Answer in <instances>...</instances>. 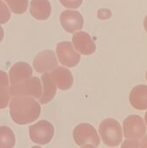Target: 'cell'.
Listing matches in <instances>:
<instances>
[{
	"mask_svg": "<svg viewBox=\"0 0 147 148\" xmlns=\"http://www.w3.org/2000/svg\"><path fill=\"white\" fill-rule=\"evenodd\" d=\"M41 114L40 104L30 96H13L10 99V114L18 125H27L37 120Z\"/></svg>",
	"mask_w": 147,
	"mask_h": 148,
	"instance_id": "6da1fadb",
	"label": "cell"
},
{
	"mask_svg": "<svg viewBox=\"0 0 147 148\" xmlns=\"http://www.w3.org/2000/svg\"><path fill=\"white\" fill-rule=\"evenodd\" d=\"M99 134L104 144L107 147H118L123 139L122 127L118 121L106 119L100 124Z\"/></svg>",
	"mask_w": 147,
	"mask_h": 148,
	"instance_id": "7a4b0ae2",
	"label": "cell"
},
{
	"mask_svg": "<svg viewBox=\"0 0 147 148\" xmlns=\"http://www.w3.org/2000/svg\"><path fill=\"white\" fill-rule=\"evenodd\" d=\"M73 136L75 144L81 147H96L101 143L96 129L88 123H81L75 127Z\"/></svg>",
	"mask_w": 147,
	"mask_h": 148,
	"instance_id": "3957f363",
	"label": "cell"
},
{
	"mask_svg": "<svg viewBox=\"0 0 147 148\" xmlns=\"http://www.w3.org/2000/svg\"><path fill=\"white\" fill-rule=\"evenodd\" d=\"M9 92L12 96H31L39 99L42 94L41 81L38 77H31L9 87Z\"/></svg>",
	"mask_w": 147,
	"mask_h": 148,
	"instance_id": "277c9868",
	"label": "cell"
},
{
	"mask_svg": "<svg viewBox=\"0 0 147 148\" xmlns=\"http://www.w3.org/2000/svg\"><path fill=\"white\" fill-rule=\"evenodd\" d=\"M55 129L53 125L45 120L29 127V134L32 142L38 145H46L53 139Z\"/></svg>",
	"mask_w": 147,
	"mask_h": 148,
	"instance_id": "5b68a950",
	"label": "cell"
},
{
	"mask_svg": "<svg viewBox=\"0 0 147 148\" xmlns=\"http://www.w3.org/2000/svg\"><path fill=\"white\" fill-rule=\"evenodd\" d=\"M146 133L143 119L139 115H130L123 122V134L126 140H140Z\"/></svg>",
	"mask_w": 147,
	"mask_h": 148,
	"instance_id": "8992f818",
	"label": "cell"
},
{
	"mask_svg": "<svg viewBox=\"0 0 147 148\" xmlns=\"http://www.w3.org/2000/svg\"><path fill=\"white\" fill-rule=\"evenodd\" d=\"M56 54L60 62L66 67L73 68L81 61L80 54L75 50L70 42H61L56 46Z\"/></svg>",
	"mask_w": 147,
	"mask_h": 148,
	"instance_id": "52a82bcc",
	"label": "cell"
},
{
	"mask_svg": "<svg viewBox=\"0 0 147 148\" xmlns=\"http://www.w3.org/2000/svg\"><path fill=\"white\" fill-rule=\"evenodd\" d=\"M58 65L55 54L50 49L41 51L36 56L33 61V66L36 72L45 73L52 71Z\"/></svg>",
	"mask_w": 147,
	"mask_h": 148,
	"instance_id": "ba28073f",
	"label": "cell"
},
{
	"mask_svg": "<svg viewBox=\"0 0 147 148\" xmlns=\"http://www.w3.org/2000/svg\"><path fill=\"white\" fill-rule=\"evenodd\" d=\"M60 22L64 30L68 33H73L82 29L84 20L79 11L68 10L61 14Z\"/></svg>",
	"mask_w": 147,
	"mask_h": 148,
	"instance_id": "9c48e42d",
	"label": "cell"
},
{
	"mask_svg": "<svg viewBox=\"0 0 147 148\" xmlns=\"http://www.w3.org/2000/svg\"><path fill=\"white\" fill-rule=\"evenodd\" d=\"M73 45L81 54L89 56L96 50V45L90 35L84 31L76 32L72 37Z\"/></svg>",
	"mask_w": 147,
	"mask_h": 148,
	"instance_id": "30bf717a",
	"label": "cell"
},
{
	"mask_svg": "<svg viewBox=\"0 0 147 148\" xmlns=\"http://www.w3.org/2000/svg\"><path fill=\"white\" fill-rule=\"evenodd\" d=\"M33 70L30 65L24 62H18L15 63L9 72V79L10 85L19 83L32 77Z\"/></svg>",
	"mask_w": 147,
	"mask_h": 148,
	"instance_id": "8fae6325",
	"label": "cell"
},
{
	"mask_svg": "<svg viewBox=\"0 0 147 148\" xmlns=\"http://www.w3.org/2000/svg\"><path fill=\"white\" fill-rule=\"evenodd\" d=\"M51 76L60 90H68L72 88L74 78L72 73L64 67H56L52 70Z\"/></svg>",
	"mask_w": 147,
	"mask_h": 148,
	"instance_id": "7c38bea8",
	"label": "cell"
},
{
	"mask_svg": "<svg viewBox=\"0 0 147 148\" xmlns=\"http://www.w3.org/2000/svg\"><path fill=\"white\" fill-rule=\"evenodd\" d=\"M129 101L133 108L137 110L147 109L146 85H138L134 87L130 93Z\"/></svg>",
	"mask_w": 147,
	"mask_h": 148,
	"instance_id": "4fadbf2b",
	"label": "cell"
},
{
	"mask_svg": "<svg viewBox=\"0 0 147 148\" xmlns=\"http://www.w3.org/2000/svg\"><path fill=\"white\" fill-rule=\"evenodd\" d=\"M29 11L34 18L43 21L50 16L52 8L49 0H32Z\"/></svg>",
	"mask_w": 147,
	"mask_h": 148,
	"instance_id": "5bb4252c",
	"label": "cell"
},
{
	"mask_svg": "<svg viewBox=\"0 0 147 148\" xmlns=\"http://www.w3.org/2000/svg\"><path fill=\"white\" fill-rule=\"evenodd\" d=\"M42 80L43 84V92L39 98V101L41 104H47L54 99L56 94L57 87L50 73L45 72L42 76Z\"/></svg>",
	"mask_w": 147,
	"mask_h": 148,
	"instance_id": "9a60e30c",
	"label": "cell"
},
{
	"mask_svg": "<svg viewBox=\"0 0 147 148\" xmlns=\"http://www.w3.org/2000/svg\"><path fill=\"white\" fill-rule=\"evenodd\" d=\"M15 144L16 137L13 131L6 126H0V148H11Z\"/></svg>",
	"mask_w": 147,
	"mask_h": 148,
	"instance_id": "2e32d148",
	"label": "cell"
},
{
	"mask_svg": "<svg viewBox=\"0 0 147 148\" xmlns=\"http://www.w3.org/2000/svg\"><path fill=\"white\" fill-rule=\"evenodd\" d=\"M10 9L15 14H23L26 12L29 5L28 0H4Z\"/></svg>",
	"mask_w": 147,
	"mask_h": 148,
	"instance_id": "e0dca14e",
	"label": "cell"
},
{
	"mask_svg": "<svg viewBox=\"0 0 147 148\" xmlns=\"http://www.w3.org/2000/svg\"><path fill=\"white\" fill-rule=\"evenodd\" d=\"M10 18V10L7 7L6 3L0 0V23L3 24L7 23Z\"/></svg>",
	"mask_w": 147,
	"mask_h": 148,
	"instance_id": "ac0fdd59",
	"label": "cell"
},
{
	"mask_svg": "<svg viewBox=\"0 0 147 148\" xmlns=\"http://www.w3.org/2000/svg\"><path fill=\"white\" fill-rule=\"evenodd\" d=\"M10 101V94L9 92V88L0 89V109H3L8 107Z\"/></svg>",
	"mask_w": 147,
	"mask_h": 148,
	"instance_id": "d6986e66",
	"label": "cell"
},
{
	"mask_svg": "<svg viewBox=\"0 0 147 148\" xmlns=\"http://www.w3.org/2000/svg\"><path fill=\"white\" fill-rule=\"evenodd\" d=\"M61 3L68 9H77L79 8L83 0H60Z\"/></svg>",
	"mask_w": 147,
	"mask_h": 148,
	"instance_id": "ffe728a7",
	"label": "cell"
},
{
	"mask_svg": "<svg viewBox=\"0 0 147 148\" xmlns=\"http://www.w3.org/2000/svg\"><path fill=\"white\" fill-rule=\"evenodd\" d=\"M9 83L10 82H9L7 74L4 71L0 70V89L9 88Z\"/></svg>",
	"mask_w": 147,
	"mask_h": 148,
	"instance_id": "44dd1931",
	"label": "cell"
},
{
	"mask_svg": "<svg viewBox=\"0 0 147 148\" xmlns=\"http://www.w3.org/2000/svg\"><path fill=\"white\" fill-rule=\"evenodd\" d=\"M122 147H140V144L139 143V141H137V140H126L122 144Z\"/></svg>",
	"mask_w": 147,
	"mask_h": 148,
	"instance_id": "7402d4cb",
	"label": "cell"
},
{
	"mask_svg": "<svg viewBox=\"0 0 147 148\" xmlns=\"http://www.w3.org/2000/svg\"><path fill=\"white\" fill-rule=\"evenodd\" d=\"M141 141H140V147H145L147 148V134L146 135H144L142 138H141Z\"/></svg>",
	"mask_w": 147,
	"mask_h": 148,
	"instance_id": "603a6c76",
	"label": "cell"
},
{
	"mask_svg": "<svg viewBox=\"0 0 147 148\" xmlns=\"http://www.w3.org/2000/svg\"><path fill=\"white\" fill-rule=\"evenodd\" d=\"M3 36H4V32H3V29L1 27L0 25V42H2V40L3 39Z\"/></svg>",
	"mask_w": 147,
	"mask_h": 148,
	"instance_id": "cb8c5ba5",
	"label": "cell"
},
{
	"mask_svg": "<svg viewBox=\"0 0 147 148\" xmlns=\"http://www.w3.org/2000/svg\"><path fill=\"white\" fill-rule=\"evenodd\" d=\"M144 27H145V29L146 30L147 32V16L145 18V21H144Z\"/></svg>",
	"mask_w": 147,
	"mask_h": 148,
	"instance_id": "d4e9b609",
	"label": "cell"
},
{
	"mask_svg": "<svg viewBox=\"0 0 147 148\" xmlns=\"http://www.w3.org/2000/svg\"><path fill=\"white\" fill-rule=\"evenodd\" d=\"M145 121H146V126H147V112L146 113V115H145Z\"/></svg>",
	"mask_w": 147,
	"mask_h": 148,
	"instance_id": "484cf974",
	"label": "cell"
},
{
	"mask_svg": "<svg viewBox=\"0 0 147 148\" xmlns=\"http://www.w3.org/2000/svg\"><path fill=\"white\" fill-rule=\"evenodd\" d=\"M146 80H147V72H146Z\"/></svg>",
	"mask_w": 147,
	"mask_h": 148,
	"instance_id": "4316f807",
	"label": "cell"
}]
</instances>
